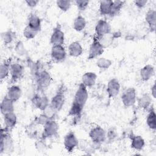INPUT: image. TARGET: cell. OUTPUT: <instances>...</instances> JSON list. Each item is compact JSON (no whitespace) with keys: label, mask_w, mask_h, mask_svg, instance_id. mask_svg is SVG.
<instances>
[{"label":"cell","mask_w":156,"mask_h":156,"mask_svg":"<svg viewBox=\"0 0 156 156\" xmlns=\"http://www.w3.org/2000/svg\"><path fill=\"white\" fill-rule=\"evenodd\" d=\"M88 98V93L87 88L81 83L79 84L75 93L73 101L68 112V116H71L74 118L80 117Z\"/></svg>","instance_id":"6da1fadb"},{"label":"cell","mask_w":156,"mask_h":156,"mask_svg":"<svg viewBox=\"0 0 156 156\" xmlns=\"http://www.w3.org/2000/svg\"><path fill=\"white\" fill-rule=\"evenodd\" d=\"M34 77L37 89L41 93L44 91L49 87L52 82V77L50 74L44 69L38 72L34 76Z\"/></svg>","instance_id":"7a4b0ae2"},{"label":"cell","mask_w":156,"mask_h":156,"mask_svg":"<svg viewBox=\"0 0 156 156\" xmlns=\"http://www.w3.org/2000/svg\"><path fill=\"white\" fill-rule=\"evenodd\" d=\"M10 131L1 129L0 141V154L12 152L13 149V141L9 133Z\"/></svg>","instance_id":"3957f363"},{"label":"cell","mask_w":156,"mask_h":156,"mask_svg":"<svg viewBox=\"0 0 156 156\" xmlns=\"http://www.w3.org/2000/svg\"><path fill=\"white\" fill-rule=\"evenodd\" d=\"M65 87L63 85H61L58 91L52 98L49 105L57 112L60 111L65 105Z\"/></svg>","instance_id":"277c9868"},{"label":"cell","mask_w":156,"mask_h":156,"mask_svg":"<svg viewBox=\"0 0 156 156\" xmlns=\"http://www.w3.org/2000/svg\"><path fill=\"white\" fill-rule=\"evenodd\" d=\"M89 136L94 144L101 145L106 140V133L102 127L97 126L90 130Z\"/></svg>","instance_id":"5b68a950"},{"label":"cell","mask_w":156,"mask_h":156,"mask_svg":"<svg viewBox=\"0 0 156 156\" xmlns=\"http://www.w3.org/2000/svg\"><path fill=\"white\" fill-rule=\"evenodd\" d=\"M58 124L55 119H49L43 126L41 137L44 139L55 136L58 131Z\"/></svg>","instance_id":"8992f818"},{"label":"cell","mask_w":156,"mask_h":156,"mask_svg":"<svg viewBox=\"0 0 156 156\" xmlns=\"http://www.w3.org/2000/svg\"><path fill=\"white\" fill-rule=\"evenodd\" d=\"M136 93L133 87H130L124 90L121 95V101L125 107H132L136 102Z\"/></svg>","instance_id":"52a82bcc"},{"label":"cell","mask_w":156,"mask_h":156,"mask_svg":"<svg viewBox=\"0 0 156 156\" xmlns=\"http://www.w3.org/2000/svg\"><path fill=\"white\" fill-rule=\"evenodd\" d=\"M30 100L33 106L41 111H43L50 104L49 99L44 94L36 93L32 96Z\"/></svg>","instance_id":"ba28073f"},{"label":"cell","mask_w":156,"mask_h":156,"mask_svg":"<svg viewBox=\"0 0 156 156\" xmlns=\"http://www.w3.org/2000/svg\"><path fill=\"white\" fill-rule=\"evenodd\" d=\"M65 42V34L62 31L60 25L57 24L53 29L50 37V43L52 46L63 45Z\"/></svg>","instance_id":"9c48e42d"},{"label":"cell","mask_w":156,"mask_h":156,"mask_svg":"<svg viewBox=\"0 0 156 156\" xmlns=\"http://www.w3.org/2000/svg\"><path fill=\"white\" fill-rule=\"evenodd\" d=\"M63 144L68 152H72L78 146L79 140L73 131L68 132L64 137Z\"/></svg>","instance_id":"30bf717a"},{"label":"cell","mask_w":156,"mask_h":156,"mask_svg":"<svg viewBox=\"0 0 156 156\" xmlns=\"http://www.w3.org/2000/svg\"><path fill=\"white\" fill-rule=\"evenodd\" d=\"M104 49L105 48L99 43V40L95 37H94L93 41L90 46L87 58L88 60H91L100 56L104 52Z\"/></svg>","instance_id":"8fae6325"},{"label":"cell","mask_w":156,"mask_h":156,"mask_svg":"<svg viewBox=\"0 0 156 156\" xmlns=\"http://www.w3.org/2000/svg\"><path fill=\"white\" fill-rule=\"evenodd\" d=\"M111 32L110 24L106 20H99L95 26V33L94 36L97 38H99L105 35H107Z\"/></svg>","instance_id":"7c38bea8"},{"label":"cell","mask_w":156,"mask_h":156,"mask_svg":"<svg viewBox=\"0 0 156 156\" xmlns=\"http://www.w3.org/2000/svg\"><path fill=\"white\" fill-rule=\"evenodd\" d=\"M51 56L52 59L56 62H63L66 57V52L63 45L52 46Z\"/></svg>","instance_id":"4fadbf2b"},{"label":"cell","mask_w":156,"mask_h":156,"mask_svg":"<svg viewBox=\"0 0 156 156\" xmlns=\"http://www.w3.org/2000/svg\"><path fill=\"white\" fill-rule=\"evenodd\" d=\"M24 73V68L21 64L14 63H11L10 74L11 76V82H15L22 78Z\"/></svg>","instance_id":"5bb4252c"},{"label":"cell","mask_w":156,"mask_h":156,"mask_svg":"<svg viewBox=\"0 0 156 156\" xmlns=\"http://www.w3.org/2000/svg\"><path fill=\"white\" fill-rule=\"evenodd\" d=\"M121 85L118 80L116 78L110 79L107 83V92L109 98L116 97L119 93Z\"/></svg>","instance_id":"9a60e30c"},{"label":"cell","mask_w":156,"mask_h":156,"mask_svg":"<svg viewBox=\"0 0 156 156\" xmlns=\"http://www.w3.org/2000/svg\"><path fill=\"white\" fill-rule=\"evenodd\" d=\"M4 122L5 125V129L9 131H10L16 124L17 117L14 112L7 113L3 115Z\"/></svg>","instance_id":"2e32d148"},{"label":"cell","mask_w":156,"mask_h":156,"mask_svg":"<svg viewBox=\"0 0 156 156\" xmlns=\"http://www.w3.org/2000/svg\"><path fill=\"white\" fill-rule=\"evenodd\" d=\"M145 20L147 23L151 32H154L156 25V11L155 9H151L146 13Z\"/></svg>","instance_id":"e0dca14e"},{"label":"cell","mask_w":156,"mask_h":156,"mask_svg":"<svg viewBox=\"0 0 156 156\" xmlns=\"http://www.w3.org/2000/svg\"><path fill=\"white\" fill-rule=\"evenodd\" d=\"M21 96L22 90L21 88L18 85H12L7 90L6 96L15 102L18 101L21 98Z\"/></svg>","instance_id":"ac0fdd59"},{"label":"cell","mask_w":156,"mask_h":156,"mask_svg":"<svg viewBox=\"0 0 156 156\" xmlns=\"http://www.w3.org/2000/svg\"><path fill=\"white\" fill-rule=\"evenodd\" d=\"M154 66L150 64L146 65L140 69V75L141 79L144 82L148 81L154 76Z\"/></svg>","instance_id":"d6986e66"},{"label":"cell","mask_w":156,"mask_h":156,"mask_svg":"<svg viewBox=\"0 0 156 156\" xmlns=\"http://www.w3.org/2000/svg\"><path fill=\"white\" fill-rule=\"evenodd\" d=\"M97 80V75L94 72H87L84 73L82 77V83L87 88L91 87L96 83Z\"/></svg>","instance_id":"ffe728a7"},{"label":"cell","mask_w":156,"mask_h":156,"mask_svg":"<svg viewBox=\"0 0 156 156\" xmlns=\"http://www.w3.org/2000/svg\"><path fill=\"white\" fill-rule=\"evenodd\" d=\"M131 141V147L134 150L141 151L145 145V141L143 138L140 135H131L130 136Z\"/></svg>","instance_id":"44dd1931"},{"label":"cell","mask_w":156,"mask_h":156,"mask_svg":"<svg viewBox=\"0 0 156 156\" xmlns=\"http://www.w3.org/2000/svg\"><path fill=\"white\" fill-rule=\"evenodd\" d=\"M14 101L7 98L6 96L2 99L1 102V112L2 115L12 112H14Z\"/></svg>","instance_id":"7402d4cb"},{"label":"cell","mask_w":156,"mask_h":156,"mask_svg":"<svg viewBox=\"0 0 156 156\" xmlns=\"http://www.w3.org/2000/svg\"><path fill=\"white\" fill-rule=\"evenodd\" d=\"M29 27L38 31V32L41 30V21L39 16L35 13H32L29 15L27 20V24Z\"/></svg>","instance_id":"603a6c76"},{"label":"cell","mask_w":156,"mask_h":156,"mask_svg":"<svg viewBox=\"0 0 156 156\" xmlns=\"http://www.w3.org/2000/svg\"><path fill=\"white\" fill-rule=\"evenodd\" d=\"M83 51V48L79 41H73L68 46V53L71 57H79L82 54Z\"/></svg>","instance_id":"cb8c5ba5"},{"label":"cell","mask_w":156,"mask_h":156,"mask_svg":"<svg viewBox=\"0 0 156 156\" xmlns=\"http://www.w3.org/2000/svg\"><path fill=\"white\" fill-rule=\"evenodd\" d=\"M119 34L118 32H115V33H109L107 35H104L103 37L99 38H97L99 43L102 44V46L105 48L106 47H108L109 46L113 41L114 39L116 38H118L119 37L118 36V35Z\"/></svg>","instance_id":"d4e9b609"},{"label":"cell","mask_w":156,"mask_h":156,"mask_svg":"<svg viewBox=\"0 0 156 156\" xmlns=\"http://www.w3.org/2000/svg\"><path fill=\"white\" fill-rule=\"evenodd\" d=\"M152 98L148 93L143 94L138 101V105L140 108L146 110L150 107L152 103Z\"/></svg>","instance_id":"484cf974"},{"label":"cell","mask_w":156,"mask_h":156,"mask_svg":"<svg viewBox=\"0 0 156 156\" xmlns=\"http://www.w3.org/2000/svg\"><path fill=\"white\" fill-rule=\"evenodd\" d=\"M87 21L85 18L81 15H79L75 18L73 21V27L76 31L80 32L85 29Z\"/></svg>","instance_id":"4316f807"},{"label":"cell","mask_w":156,"mask_h":156,"mask_svg":"<svg viewBox=\"0 0 156 156\" xmlns=\"http://www.w3.org/2000/svg\"><path fill=\"white\" fill-rule=\"evenodd\" d=\"M146 124L151 130H155L156 129V115L155 109L153 107L149 108L146 118Z\"/></svg>","instance_id":"83f0119b"},{"label":"cell","mask_w":156,"mask_h":156,"mask_svg":"<svg viewBox=\"0 0 156 156\" xmlns=\"http://www.w3.org/2000/svg\"><path fill=\"white\" fill-rule=\"evenodd\" d=\"M124 2L125 1H113L108 15L111 17H114L118 15L119 13Z\"/></svg>","instance_id":"f1b7e54d"},{"label":"cell","mask_w":156,"mask_h":156,"mask_svg":"<svg viewBox=\"0 0 156 156\" xmlns=\"http://www.w3.org/2000/svg\"><path fill=\"white\" fill-rule=\"evenodd\" d=\"M113 1L104 0L99 1V12L102 15H108Z\"/></svg>","instance_id":"f546056e"},{"label":"cell","mask_w":156,"mask_h":156,"mask_svg":"<svg viewBox=\"0 0 156 156\" xmlns=\"http://www.w3.org/2000/svg\"><path fill=\"white\" fill-rule=\"evenodd\" d=\"M10 61L5 60L0 66V79L1 80L5 79L8 77L10 74Z\"/></svg>","instance_id":"4dcf8cb0"},{"label":"cell","mask_w":156,"mask_h":156,"mask_svg":"<svg viewBox=\"0 0 156 156\" xmlns=\"http://www.w3.org/2000/svg\"><path fill=\"white\" fill-rule=\"evenodd\" d=\"M96 66L102 69H107L112 65L111 60L105 57H100L96 62Z\"/></svg>","instance_id":"1f68e13d"},{"label":"cell","mask_w":156,"mask_h":156,"mask_svg":"<svg viewBox=\"0 0 156 156\" xmlns=\"http://www.w3.org/2000/svg\"><path fill=\"white\" fill-rule=\"evenodd\" d=\"M35 122L34 121L30 124H29L26 128V132L29 136V137L34 138L37 135V126Z\"/></svg>","instance_id":"d6a6232c"},{"label":"cell","mask_w":156,"mask_h":156,"mask_svg":"<svg viewBox=\"0 0 156 156\" xmlns=\"http://www.w3.org/2000/svg\"><path fill=\"white\" fill-rule=\"evenodd\" d=\"M38 33V31L31 28L28 25H27L23 30V36L29 40L34 38Z\"/></svg>","instance_id":"836d02e7"},{"label":"cell","mask_w":156,"mask_h":156,"mask_svg":"<svg viewBox=\"0 0 156 156\" xmlns=\"http://www.w3.org/2000/svg\"><path fill=\"white\" fill-rule=\"evenodd\" d=\"M1 38L5 44H10L14 38V33L10 30H7L1 33Z\"/></svg>","instance_id":"e575fe53"},{"label":"cell","mask_w":156,"mask_h":156,"mask_svg":"<svg viewBox=\"0 0 156 156\" xmlns=\"http://www.w3.org/2000/svg\"><path fill=\"white\" fill-rule=\"evenodd\" d=\"M57 6L63 12L68 11L71 6V1H57Z\"/></svg>","instance_id":"d590c367"},{"label":"cell","mask_w":156,"mask_h":156,"mask_svg":"<svg viewBox=\"0 0 156 156\" xmlns=\"http://www.w3.org/2000/svg\"><path fill=\"white\" fill-rule=\"evenodd\" d=\"M42 112L49 119H55L57 113V112L55 111L50 105H49Z\"/></svg>","instance_id":"8d00e7d4"},{"label":"cell","mask_w":156,"mask_h":156,"mask_svg":"<svg viewBox=\"0 0 156 156\" xmlns=\"http://www.w3.org/2000/svg\"><path fill=\"white\" fill-rule=\"evenodd\" d=\"M15 51L16 53L20 56L24 55L26 54V49L21 41H18L16 43L15 47Z\"/></svg>","instance_id":"74e56055"},{"label":"cell","mask_w":156,"mask_h":156,"mask_svg":"<svg viewBox=\"0 0 156 156\" xmlns=\"http://www.w3.org/2000/svg\"><path fill=\"white\" fill-rule=\"evenodd\" d=\"M48 120H49L48 118L43 113H42L40 114L38 116H37L34 121L39 126H44Z\"/></svg>","instance_id":"f35d334b"},{"label":"cell","mask_w":156,"mask_h":156,"mask_svg":"<svg viewBox=\"0 0 156 156\" xmlns=\"http://www.w3.org/2000/svg\"><path fill=\"white\" fill-rule=\"evenodd\" d=\"M46 140V139H44L41 137L40 138L38 139V140L35 142V147L38 151L41 152L44 151L46 149L47 146L45 142Z\"/></svg>","instance_id":"ab89813d"},{"label":"cell","mask_w":156,"mask_h":156,"mask_svg":"<svg viewBox=\"0 0 156 156\" xmlns=\"http://www.w3.org/2000/svg\"><path fill=\"white\" fill-rule=\"evenodd\" d=\"M88 1H82V0H77L75 1L76 5L77 7V9L79 11H84L87 9L89 5Z\"/></svg>","instance_id":"60d3db41"},{"label":"cell","mask_w":156,"mask_h":156,"mask_svg":"<svg viewBox=\"0 0 156 156\" xmlns=\"http://www.w3.org/2000/svg\"><path fill=\"white\" fill-rule=\"evenodd\" d=\"M116 130L113 128H111L110 129H109L107 133L106 134V138H107L109 141H113L116 138Z\"/></svg>","instance_id":"b9f144b4"},{"label":"cell","mask_w":156,"mask_h":156,"mask_svg":"<svg viewBox=\"0 0 156 156\" xmlns=\"http://www.w3.org/2000/svg\"><path fill=\"white\" fill-rule=\"evenodd\" d=\"M147 3V0H136L134 1L135 5L138 8H143L144 7Z\"/></svg>","instance_id":"7bdbcfd3"},{"label":"cell","mask_w":156,"mask_h":156,"mask_svg":"<svg viewBox=\"0 0 156 156\" xmlns=\"http://www.w3.org/2000/svg\"><path fill=\"white\" fill-rule=\"evenodd\" d=\"M25 2L27 4V5L30 7H35L37 4L39 2L37 0H26L25 1Z\"/></svg>","instance_id":"ee69618b"},{"label":"cell","mask_w":156,"mask_h":156,"mask_svg":"<svg viewBox=\"0 0 156 156\" xmlns=\"http://www.w3.org/2000/svg\"><path fill=\"white\" fill-rule=\"evenodd\" d=\"M151 96L153 98H155L156 97V85L155 83H154L151 88Z\"/></svg>","instance_id":"f6af8a7d"}]
</instances>
